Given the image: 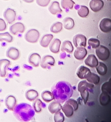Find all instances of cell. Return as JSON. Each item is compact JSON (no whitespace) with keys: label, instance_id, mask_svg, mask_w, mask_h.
<instances>
[{"label":"cell","instance_id":"cell-1","mask_svg":"<svg viewBox=\"0 0 111 122\" xmlns=\"http://www.w3.org/2000/svg\"><path fill=\"white\" fill-rule=\"evenodd\" d=\"M54 99L63 103L72 97L73 90L70 83L65 81H60L52 89Z\"/></svg>","mask_w":111,"mask_h":122},{"label":"cell","instance_id":"cell-2","mask_svg":"<svg viewBox=\"0 0 111 122\" xmlns=\"http://www.w3.org/2000/svg\"><path fill=\"white\" fill-rule=\"evenodd\" d=\"M14 111V114L17 119L20 121L28 122L30 121L35 115V111L30 105L25 103L16 106Z\"/></svg>","mask_w":111,"mask_h":122},{"label":"cell","instance_id":"cell-3","mask_svg":"<svg viewBox=\"0 0 111 122\" xmlns=\"http://www.w3.org/2000/svg\"><path fill=\"white\" fill-rule=\"evenodd\" d=\"M94 87V86L87 81H82L80 82L78 86V90L80 92L81 97L85 104L87 103L89 97V92H92V90Z\"/></svg>","mask_w":111,"mask_h":122},{"label":"cell","instance_id":"cell-4","mask_svg":"<svg viewBox=\"0 0 111 122\" xmlns=\"http://www.w3.org/2000/svg\"><path fill=\"white\" fill-rule=\"evenodd\" d=\"M96 53L97 56L101 61H106L110 55V51L106 46L103 45L99 46L98 48H96Z\"/></svg>","mask_w":111,"mask_h":122},{"label":"cell","instance_id":"cell-5","mask_svg":"<svg viewBox=\"0 0 111 122\" xmlns=\"http://www.w3.org/2000/svg\"><path fill=\"white\" fill-rule=\"evenodd\" d=\"M40 34L36 29L30 30L25 35V39L27 41L31 43H35L39 40Z\"/></svg>","mask_w":111,"mask_h":122},{"label":"cell","instance_id":"cell-6","mask_svg":"<svg viewBox=\"0 0 111 122\" xmlns=\"http://www.w3.org/2000/svg\"><path fill=\"white\" fill-rule=\"evenodd\" d=\"M40 62V66L42 68L45 69L51 68L52 66L54 65L55 63V61L54 57L50 55L44 56Z\"/></svg>","mask_w":111,"mask_h":122},{"label":"cell","instance_id":"cell-7","mask_svg":"<svg viewBox=\"0 0 111 122\" xmlns=\"http://www.w3.org/2000/svg\"><path fill=\"white\" fill-rule=\"evenodd\" d=\"M87 39L83 34H78L75 35L73 38V42L76 47L79 46L86 47Z\"/></svg>","mask_w":111,"mask_h":122},{"label":"cell","instance_id":"cell-8","mask_svg":"<svg viewBox=\"0 0 111 122\" xmlns=\"http://www.w3.org/2000/svg\"><path fill=\"white\" fill-rule=\"evenodd\" d=\"M25 26L23 24L17 22L10 27V31L12 34L16 35L19 33H23L25 31Z\"/></svg>","mask_w":111,"mask_h":122},{"label":"cell","instance_id":"cell-9","mask_svg":"<svg viewBox=\"0 0 111 122\" xmlns=\"http://www.w3.org/2000/svg\"><path fill=\"white\" fill-rule=\"evenodd\" d=\"M4 16L7 23L11 24L15 20L16 13L15 10L10 8H8L4 13Z\"/></svg>","mask_w":111,"mask_h":122},{"label":"cell","instance_id":"cell-10","mask_svg":"<svg viewBox=\"0 0 111 122\" xmlns=\"http://www.w3.org/2000/svg\"><path fill=\"white\" fill-rule=\"evenodd\" d=\"M100 29L102 32L108 33L111 30V20L110 18H105L101 20L99 24Z\"/></svg>","mask_w":111,"mask_h":122},{"label":"cell","instance_id":"cell-11","mask_svg":"<svg viewBox=\"0 0 111 122\" xmlns=\"http://www.w3.org/2000/svg\"><path fill=\"white\" fill-rule=\"evenodd\" d=\"M104 2L102 0H92L89 3L91 10L94 12L100 11L104 6Z\"/></svg>","mask_w":111,"mask_h":122},{"label":"cell","instance_id":"cell-12","mask_svg":"<svg viewBox=\"0 0 111 122\" xmlns=\"http://www.w3.org/2000/svg\"><path fill=\"white\" fill-rule=\"evenodd\" d=\"M91 73L89 68L85 66H81L78 69L76 74L79 78L83 80L86 79Z\"/></svg>","mask_w":111,"mask_h":122},{"label":"cell","instance_id":"cell-13","mask_svg":"<svg viewBox=\"0 0 111 122\" xmlns=\"http://www.w3.org/2000/svg\"><path fill=\"white\" fill-rule=\"evenodd\" d=\"M10 64V62L8 60H0V76L5 77L7 76V69Z\"/></svg>","mask_w":111,"mask_h":122},{"label":"cell","instance_id":"cell-14","mask_svg":"<svg viewBox=\"0 0 111 122\" xmlns=\"http://www.w3.org/2000/svg\"><path fill=\"white\" fill-rule=\"evenodd\" d=\"M87 53V50L84 47L79 46L77 47L75 51L74 55L75 58L80 61H82L86 56Z\"/></svg>","mask_w":111,"mask_h":122},{"label":"cell","instance_id":"cell-15","mask_svg":"<svg viewBox=\"0 0 111 122\" xmlns=\"http://www.w3.org/2000/svg\"><path fill=\"white\" fill-rule=\"evenodd\" d=\"M85 63L91 68L96 67L98 65L99 61L94 54H90L85 61Z\"/></svg>","mask_w":111,"mask_h":122},{"label":"cell","instance_id":"cell-16","mask_svg":"<svg viewBox=\"0 0 111 122\" xmlns=\"http://www.w3.org/2000/svg\"><path fill=\"white\" fill-rule=\"evenodd\" d=\"M5 103L8 110L13 111L17 105L16 99L13 96H9L5 99Z\"/></svg>","mask_w":111,"mask_h":122},{"label":"cell","instance_id":"cell-17","mask_svg":"<svg viewBox=\"0 0 111 122\" xmlns=\"http://www.w3.org/2000/svg\"><path fill=\"white\" fill-rule=\"evenodd\" d=\"M41 61V56L39 54L33 53L29 57L28 62L30 64L34 67H37L39 66Z\"/></svg>","mask_w":111,"mask_h":122},{"label":"cell","instance_id":"cell-18","mask_svg":"<svg viewBox=\"0 0 111 122\" xmlns=\"http://www.w3.org/2000/svg\"><path fill=\"white\" fill-rule=\"evenodd\" d=\"M7 56L12 60L16 61L19 58L20 53L18 49L14 47H11L7 50Z\"/></svg>","mask_w":111,"mask_h":122},{"label":"cell","instance_id":"cell-19","mask_svg":"<svg viewBox=\"0 0 111 122\" xmlns=\"http://www.w3.org/2000/svg\"><path fill=\"white\" fill-rule=\"evenodd\" d=\"M62 109L63 112L65 113L66 116L68 118L72 117L74 114V108L72 105H71L66 101L64 105L63 106Z\"/></svg>","mask_w":111,"mask_h":122},{"label":"cell","instance_id":"cell-20","mask_svg":"<svg viewBox=\"0 0 111 122\" xmlns=\"http://www.w3.org/2000/svg\"><path fill=\"white\" fill-rule=\"evenodd\" d=\"M62 108V106L60 103L56 100L50 104L48 106V110L52 114H54L56 112L61 111Z\"/></svg>","mask_w":111,"mask_h":122},{"label":"cell","instance_id":"cell-21","mask_svg":"<svg viewBox=\"0 0 111 122\" xmlns=\"http://www.w3.org/2000/svg\"><path fill=\"white\" fill-rule=\"evenodd\" d=\"M61 40L58 39H55L51 43L50 46V49L51 51L54 54H57L60 51L61 46Z\"/></svg>","mask_w":111,"mask_h":122},{"label":"cell","instance_id":"cell-22","mask_svg":"<svg viewBox=\"0 0 111 122\" xmlns=\"http://www.w3.org/2000/svg\"><path fill=\"white\" fill-rule=\"evenodd\" d=\"M49 10L52 14L54 15L62 12V10L60 6V4L57 1H54L52 3L49 8Z\"/></svg>","mask_w":111,"mask_h":122},{"label":"cell","instance_id":"cell-23","mask_svg":"<svg viewBox=\"0 0 111 122\" xmlns=\"http://www.w3.org/2000/svg\"><path fill=\"white\" fill-rule=\"evenodd\" d=\"M53 38V36L52 34H46L44 35L40 41V44L41 46L44 47H48Z\"/></svg>","mask_w":111,"mask_h":122},{"label":"cell","instance_id":"cell-24","mask_svg":"<svg viewBox=\"0 0 111 122\" xmlns=\"http://www.w3.org/2000/svg\"><path fill=\"white\" fill-rule=\"evenodd\" d=\"M33 107L34 111L36 113L41 112L43 108L46 107V104H45L40 99H36L33 103Z\"/></svg>","mask_w":111,"mask_h":122},{"label":"cell","instance_id":"cell-25","mask_svg":"<svg viewBox=\"0 0 111 122\" xmlns=\"http://www.w3.org/2000/svg\"><path fill=\"white\" fill-rule=\"evenodd\" d=\"M73 46L70 41H65L63 42L61 48L62 51H66L69 54H71L73 51Z\"/></svg>","mask_w":111,"mask_h":122},{"label":"cell","instance_id":"cell-26","mask_svg":"<svg viewBox=\"0 0 111 122\" xmlns=\"http://www.w3.org/2000/svg\"><path fill=\"white\" fill-rule=\"evenodd\" d=\"M111 101L110 96L108 93H101L99 97V102L101 105L106 106L108 105Z\"/></svg>","mask_w":111,"mask_h":122},{"label":"cell","instance_id":"cell-27","mask_svg":"<svg viewBox=\"0 0 111 122\" xmlns=\"http://www.w3.org/2000/svg\"><path fill=\"white\" fill-rule=\"evenodd\" d=\"M26 97L30 101H33L35 100L39 96V93L36 90H30L27 91L25 94Z\"/></svg>","mask_w":111,"mask_h":122},{"label":"cell","instance_id":"cell-28","mask_svg":"<svg viewBox=\"0 0 111 122\" xmlns=\"http://www.w3.org/2000/svg\"><path fill=\"white\" fill-rule=\"evenodd\" d=\"M96 69L98 73L101 76L105 75L108 71V68L106 64L101 62H99V64L96 67Z\"/></svg>","mask_w":111,"mask_h":122},{"label":"cell","instance_id":"cell-29","mask_svg":"<svg viewBox=\"0 0 111 122\" xmlns=\"http://www.w3.org/2000/svg\"><path fill=\"white\" fill-rule=\"evenodd\" d=\"M41 97L46 102L49 103L54 99L53 94L49 91H44L41 93Z\"/></svg>","mask_w":111,"mask_h":122},{"label":"cell","instance_id":"cell-30","mask_svg":"<svg viewBox=\"0 0 111 122\" xmlns=\"http://www.w3.org/2000/svg\"><path fill=\"white\" fill-rule=\"evenodd\" d=\"M86 79L90 83L95 85L99 84L100 81V78L99 76L93 73H91Z\"/></svg>","mask_w":111,"mask_h":122},{"label":"cell","instance_id":"cell-31","mask_svg":"<svg viewBox=\"0 0 111 122\" xmlns=\"http://www.w3.org/2000/svg\"><path fill=\"white\" fill-rule=\"evenodd\" d=\"M74 21L72 18L70 17H66L63 20V25L66 30H70L74 27Z\"/></svg>","mask_w":111,"mask_h":122},{"label":"cell","instance_id":"cell-32","mask_svg":"<svg viewBox=\"0 0 111 122\" xmlns=\"http://www.w3.org/2000/svg\"><path fill=\"white\" fill-rule=\"evenodd\" d=\"M75 2L72 0H62L61 5L63 9H72Z\"/></svg>","mask_w":111,"mask_h":122},{"label":"cell","instance_id":"cell-33","mask_svg":"<svg viewBox=\"0 0 111 122\" xmlns=\"http://www.w3.org/2000/svg\"><path fill=\"white\" fill-rule=\"evenodd\" d=\"M63 30V24L60 22H57L54 23L52 25L51 27V32L57 34L61 32Z\"/></svg>","mask_w":111,"mask_h":122},{"label":"cell","instance_id":"cell-34","mask_svg":"<svg viewBox=\"0 0 111 122\" xmlns=\"http://www.w3.org/2000/svg\"><path fill=\"white\" fill-rule=\"evenodd\" d=\"M89 9L88 7L85 6H81L78 11V15L81 17H87L89 14Z\"/></svg>","mask_w":111,"mask_h":122},{"label":"cell","instance_id":"cell-35","mask_svg":"<svg viewBox=\"0 0 111 122\" xmlns=\"http://www.w3.org/2000/svg\"><path fill=\"white\" fill-rule=\"evenodd\" d=\"M13 38L10 34L8 33H4L0 34V41H6L10 43L13 41Z\"/></svg>","mask_w":111,"mask_h":122},{"label":"cell","instance_id":"cell-36","mask_svg":"<svg viewBox=\"0 0 111 122\" xmlns=\"http://www.w3.org/2000/svg\"><path fill=\"white\" fill-rule=\"evenodd\" d=\"M100 41L98 39L92 38L89 40L88 44L93 49H96L100 46Z\"/></svg>","mask_w":111,"mask_h":122},{"label":"cell","instance_id":"cell-37","mask_svg":"<svg viewBox=\"0 0 111 122\" xmlns=\"http://www.w3.org/2000/svg\"><path fill=\"white\" fill-rule=\"evenodd\" d=\"M54 120L56 122H63L64 121L65 117L63 113L60 111L55 113Z\"/></svg>","mask_w":111,"mask_h":122},{"label":"cell","instance_id":"cell-38","mask_svg":"<svg viewBox=\"0 0 111 122\" xmlns=\"http://www.w3.org/2000/svg\"><path fill=\"white\" fill-rule=\"evenodd\" d=\"M101 90L103 93H106L110 94L111 93V86L109 82H106L101 86Z\"/></svg>","mask_w":111,"mask_h":122},{"label":"cell","instance_id":"cell-39","mask_svg":"<svg viewBox=\"0 0 111 122\" xmlns=\"http://www.w3.org/2000/svg\"><path fill=\"white\" fill-rule=\"evenodd\" d=\"M66 101L69 103H70L71 105H72L74 108V111H76L78 110L79 107V104L76 100L72 99H69L66 100Z\"/></svg>","mask_w":111,"mask_h":122},{"label":"cell","instance_id":"cell-40","mask_svg":"<svg viewBox=\"0 0 111 122\" xmlns=\"http://www.w3.org/2000/svg\"><path fill=\"white\" fill-rule=\"evenodd\" d=\"M38 5L41 7H46L48 5L50 0H36Z\"/></svg>","mask_w":111,"mask_h":122},{"label":"cell","instance_id":"cell-41","mask_svg":"<svg viewBox=\"0 0 111 122\" xmlns=\"http://www.w3.org/2000/svg\"><path fill=\"white\" fill-rule=\"evenodd\" d=\"M7 28V25L5 20L0 18V31L5 30Z\"/></svg>","mask_w":111,"mask_h":122},{"label":"cell","instance_id":"cell-42","mask_svg":"<svg viewBox=\"0 0 111 122\" xmlns=\"http://www.w3.org/2000/svg\"><path fill=\"white\" fill-rule=\"evenodd\" d=\"M24 2L27 3H32L34 1V0H23Z\"/></svg>","mask_w":111,"mask_h":122},{"label":"cell","instance_id":"cell-43","mask_svg":"<svg viewBox=\"0 0 111 122\" xmlns=\"http://www.w3.org/2000/svg\"></svg>","mask_w":111,"mask_h":122},{"label":"cell","instance_id":"cell-44","mask_svg":"<svg viewBox=\"0 0 111 122\" xmlns=\"http://www.w3.org/2000/svg\"></svg>","mask_w":111,"mask_h":122}]
</instances>
